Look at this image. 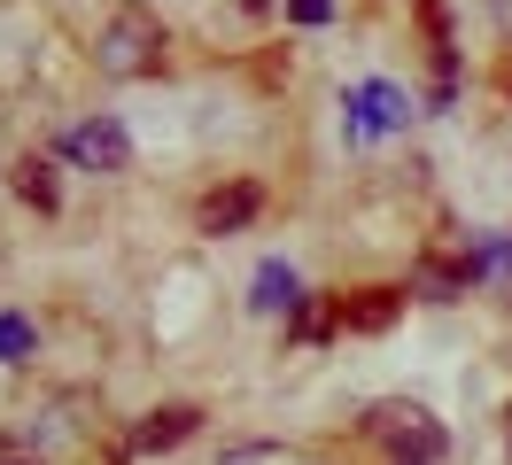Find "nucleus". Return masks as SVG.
<instances>
[{
  "instance_id": "f257e3e1",
  "label": "nucleus",
  "mask_w": 512,
  "mask_h": 465,
  "mask_svg": "<svg viewBox=\"0 0 512 465\" xmlns=\"http://www.w3.org/2000/svg\"><path fill=\"white\" fill-rule=\"evenodd\" d=\"M163 47H171V31L148 0H125V8H109V24L94 39V62L109 78H156L163 70Z\"/></svg>"
},
{
  "instance_id": "f03ea898",
  "label": "nucleus",
  "mask_w": 512,
  "mask_h": 465,
  "mask_svg": "<svg viewBox=\"0 0 512 465\" xmlns=\"http://www.w3.org/2000/svg\"><path fill=\"white\" fill-rule=\"evenodd\" d=\"M365 434H373V442H388V450H396V465H435V458L450 450L443 427H435V411H427V403H404V396L373 403V411H365Z\"/></svg>"
},
{
  "instance_id": "7ed1b4c3",
  "label": "nucleus",
  "mask_w": 512,
  "mask_h": 465,
  "mask_svg": "<svg viewBox=\"0 0 512 465\" xmlns=\"http://www.w3.org/2000/svg\"><path fill=\"white\" fill-rule=\"evenodd\" d=\"M70 163H86V171H101V179H117V171H132V140H125V124L117 117H94V124H78L63 140Z\"/></svg>"
},
{
  "instance_id": "20e7f679",
  "label": "nucleus",
  "mask_w": 512,
  "mask_h": 465,
  "mask_svg": "<svg viewBox=\"0 0 512 465\" xmlns=\"http://www.w3.org/2000/svg\"><path fill=\"white\" fill-rule=\"evenodd\" d=\"M256 210H264V186H256V179L210 186V194H202V210H194V233H210V241H225V233H241V225H249Z\"/></svg>"
},
{
  "instance_id": "39448f33",
  "label": "nucleus",
  "mask_w": 512,
  "mask_h": 465,
  "mask_svg": "<svg viewBox=\"0 0 512 465\" xmlns=\"http://www.w3.org/2000/svg\"><path fill=\"white\" fill-rule=\"evenodd\" d=\"M303 303H311V295H303L295 264H256V279H249V310H264V318H295Z\"/></svg>"
},
{
  "instance_id": "423d86ee",
  "label": "nucleus",
  "mask_w": 512,
  "mask_h": 465,
  "mask_svg": "<svg viewBox=\"0 0 512 465\" xmlns=\"http://www.w3.org/2000/svg\"><path fill=\"white\" fill-rule=\"evenodd\" d=\"M404 117H412V109H404V93L381 86V78L350 93V140H365V132H396Z\"/></svg>"
},
{
  "instance_id": "0eeeda50",
  "label": "nucleus",
  "mask_w": 512,
  "mask_h": 465,
  "mask_svg": "<svg viewBox=\"0 0 512 465\" xmlns=\"http://www.w3.org/2000/svg\"><path fill=\"white\" fill-rule=\"evenodd\" d=\"M194 427H202V411H194V403H163V411H148V419L132 427V450H140V458H148V450H179Z\"/></svg>"
},
{
  "instance_id": "6e6552de",
  "label": "nucleus",
  "mask_w": 512,
  "mask_h": 465,
  "mask_svg": "<svg viewBox=\"0 0 512 465\" xmlns=\"http://www.w3.org/2000/svg\"><path fill=\"white\" fill-rule=\"evenodd\" d=\"M396 310H404V295H396V287H365V295H342V303H334V318H342L350 334H388V326H396Z\"/></svg>"
},
{
  "instance_id": "1a4fd4ad",
  "label": "nucleus",
  "mask_w": 512,
  "mask_h": 465,
  "mask_svg": "<svg viewBox=\"0 0 512 465\" xmlns=\"http://www.w3.org/2000/svg\"><path fill=\"white\" fill-rule=\"evenodd\" d=\"M16 194H24L39 217H55V210H63V186H55V171H47L39 155H24V163H16Z\"/></svg>"
},
{
  "instance_id": "9d476101",
  "label": "nucleus",
  "mask_w": 512,
  "mask_h": 465,
  "mask_svg": "<svg viewBox=\"0 0 512 465\" xmlns=\"http://www.w3.org/2000/svg\"><path fill=\"white\" fill-rule=\"evenodd\" d=\"M32 349H39V326L16 318V310H0V365H24Z\"/></svg>"
},
{
  "instance_id": "9b49d317",
  "label": "nucleus",
  "mask_w": 512,
  "mask_h": 465,
  "mask_svg": "<svg viewBox=\"0 0 512 465\" xmlns=\"http://www.w3.org/2000/svg\"><path fill=\"white\" fill-rule=\"evenodd\" d=\"M326 16H334V0H288V24H303V31H319Z\"/></svg>"
},
{
  "instance_id": "f8f14e48",
  "label": "nucleus",
  "mask_w": 512,
  "mask_h": 465,
  "mask_svg": "<svg viewBox=\"0 0 512 465\" xmlns=\"http://www.w3.org/2000/svg\"><path fill=\"white\" fill-rule=\"evenodd\" d=\"M0 465H32V458H24V450H8V442H0Z\"/></svg>"
}]
</instances>
